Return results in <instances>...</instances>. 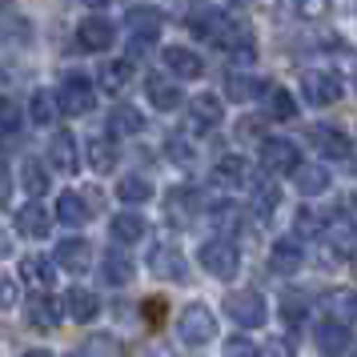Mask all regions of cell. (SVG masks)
I'll return each instance as SVG.
<instances>
[{
    "label": "cell",
    "instance_id": "6da1fadb",
    "mask_svg": "<svg viewBox=\"0 0 357 357\" xmlns=\"http://www.w3.org/2000/svg\"><path fill=\"white\" fill-rule=\"evenodd\" d=\"M52 97H56V109L65 116H89L97 109V93H93V81L84 73H65V81Z\"/></svg>",
    "mask_w": 357,
    "mask_h": 357
},
{
    "label": "cell",
    "instance_id": "7a4b0ae2",
    "mask_svg": "<svg viewBox=\"0 0 357 357\" xmlns=\"http://www.w3.org/2000/svg\"><path fill=\"white\" fill-rule=\"evenodd\" d=\"M197 261H201L205 273L221 277V281L237 277V269H241V253H237V245L229 241V237H209V241H201Z\"/></svg>",
    "mask_w": 357,
    "mask_h": 357
},
{
    "label": "cell",
    "instance_id": "3957f363",
    "mask_svg": "<svg viewBox=\"0 0 357 357\" xmlns=\"http://www.w3.org/2000/svg\"><path fill=\"white\" fill-rule=\"evenodd\" d=\"M177 333L185 345H209L217 337V317H213V309L205 301H193V305L181 309L177 317Z\"/></svg>",
    "mask_w": 357,
    "mask_h": 357
},
{
    "label": "cell",
    "instance_id": "277c9868",
    "mask_svg": "<svg viewBox=\"0 0 357 357\" xmlns=\"http://www.w3.org/2000/svg\"><path fill=\"white\" fill-rule=\"evenodd\" d=\"M225 313L233 317V325H241V329H261L265 317H269V305H265V297L257 289H233L225 297Z\"/></svg>",
    "mask_w": 357,
    "mask_h": 357
},
{
    "label": "cell",
    "instance_id": "5b68a950",
    "mask_svg": "<svg viewBox=\"0 0 357 357\" xmlns=\"http://www.w3.org/2000/svg\"><path fill=\"white\" fill-rule=\"evenodd\" d=\"M301 97H305L309 105L325 109V105H337V100L345 97V93H341V81L333 77V73L309 68V73H301Z\"/></svg>",
    "mask_w": 357,
    "mask_h": 357
},
{
    "label": "cell",
    "instance_id": "8992f818",
    "mask_svg": "<svg viewBox=\"0 0 357 357\" xmlns=\"http://www.w3.org/2000/svg\"><path fill=\"white\" fill-rule=\"evenodd\" d=\"M149 269L161 277V281H185V277H189V265L181 257V249L169 245V241H157L149 249Z\"/></svg>",
    "mask_w": 357,
    "mask_h": 357
},
{
    "label": "cell",
    "instance_id": "52a82bcc",
    "mask_svg": "<svg viewBox=\"0 0 357 357\" xmlns=\"http://www.w3.org/2000/svg\"><path fill=\"white\" fill-rule=\"evenodd\" d=\"M261 165H265L269 173H293V169L301 165V153H297V145L285 141V137H265V141H261Z\"/></svg>",
    "mask_w": 357,
    "mask_h": 357
},
{
    "label": "cell",
    "instance_id": "ba28073f",
    "mask_svg": "<svg viewBox=\"0 0 357 357\" xmlns=\"http://www.w3.org/2000/svg\"><path fill=\"white\" fill-rule=\"evenodd\" d=\"M225 121V105H221V97H213V93H197L193 100H189V129L193 132H209L217 129Z\"/></svg>",
    "mask_w": 357,
    "mask_h": 357
},
{
    "label": "cell",
    "instance_id": "9c48e42d",
    "mask_svg": "<svg viewBox=\"0 0 357 357\" xmlns=\"http://www.w3.org/2000/svg\"><path fill=\"white\" fill-rule=\"evenodd\" d=\"M13 225H17L20 237H29V241H45V237H49V229H52V217L45 213L40 201H29V205H20V209H17Z\"/></svg>",
    "mask_w": 357,
    "mask_h": 357
},
{
    "label": "cell",
    "instance_id": "30bf717a",
    "mask_svg": "<svg viewBox=\"0 0 357 357\" xmlns=\"http://www.w3.org/2000/svg\"><path fill=\"white\" fill-rule=\"evenodd\" d=\"M20 285H29L33 293H49L52 285H56V265L45 261L40 253L20 257Z\"/></svg>",
    "mask_w": 357,
    "mask_h": 357
},
{
    "label": "cell",
    "instance_id": "8fae6325",
    "mask_svg": "<svg viewBox=\"0 0 357 357\" xmlns=\"http://www.w3.org/2000/svg\"><path fill=\"white\" fill-rule=\"evenodd\" d=\"M313 341H317V349H321L325 357H341L349 345H354V333H349V325L325 317V321L313 325Z\"/></svg>",
    "mask_w": 357,
    "mask_h": 357
},
{
    "label": "cell",
    "instance_id": "7c38bea8",
    "mask_svg": "<svg viewBox=\"0 0 357 357\" xmlns=\"http://www.w3.org/2000/svg\"><path fill=\"white\" fill-rule=\"evenodd\" d=\"M65 313H68V321H77V325L97 321L100 317V297L93 289H84V285H73V289L65 293Z\"/></svg>",
    "mask_w": 357,
    "mask_h": 357
},
{
    "label": "cell",
    "instance_id": "4fadbf2b",
    "mask_svg": "<svg viewBox=\"0 0 357 357\" xmlns=\"http://www.w3.org/2000/svg\"><path fill=\"white\" fill-rule=\"evenodd\" d=\"M165 68H169L177 81H197V77H205V61H201L193 49H185V45H169V49H165Z\"/></svg>",
    "mask_w": 357,
    "mask_h": 357
},
{
    "label": "cell",
    "instance_id": "5bb4252c",
    "mask_svg": "<svg viewBox=\"0 0 357 357\" xmlns=\"http://www.w3.org/2000/svg\"><path fill=\"white\" fill-rule=\"evenodd\" d=\"M113 40H116V33H113V24H109V20L89 17L84 24H77V49H81V52H105Z\"/></svg>",
    "mask_w": 357,
    "mask_h": 357
},
{
    "label": "cell",
    "instance_id": "9a60e30c",
    "mask_svg": "<svg viewBox=\"0 0 357 357\" xmlns=\"http://www.w3.org/2000/svg\"><path fill=\"white\" fill-rule=\"evenodd\" d=\"M125 24L137 33V40H141V36L153 40V36L165 29V8H157V4H132L129 13H125Z\"/></svg>",
    "mask_w": 357,
    "mask_h": 357
},
{
    "label": "cell",
    "instance_id": "2e32d148",
    "mask_svg": "<svg viewBox=\"0 0 357 357\" xmlns=\"http://www.w3.org/2000/svg\"><path fill=\"white\" fill-rule=\"evenodd\" d=\"M309 141L321 149V157H333V161H345V157L354 153L349 137L341 129H333V125H313V129H309Z\"/></svg>",
    "mask_w": 357,
    "mask_h": 357
},
{
    "label": "cell",
    "instance_id": "e0dca14e",
    "mask_svg": "<svg viewBox=\"0 0 357 357\" xmlns=\"http://www.w3.org/2000/svg\"><path fill=\"white\" fill-rule=\"evenodd\" d=\"M301 265H305V253H301V245L293 241V237H281V241H273V249H269V269H273V273L293 277Z\"/></svg>",
    "mask_w": 357,
    "mask_h": 357
},
{
    "label": "cell",
    "instance_id": "ac0fdd59",
    "mask_svg": "<svg viewBox=\"0 0 357 357\" xmlns=\"http://www.w3.org/2000/svg\"><path fill=\"white\" fill-rule=\"evenodd\" d=\"M56 265L68 269V273H84L89 265H93V245L84 241V237H68V241L56 245Z\"/></svg>",
    "mask_w": 357,
    "mask_h": 357
},
{
    "label": "cell",
    "instance_id": "d6986e66",
    "mask_svg": "<svg viewBox=\"0 0 357 357\" xmlns=\"http://www.w3.org/2000/svg\"><path fill=\"white\" fill-rule=\"evenodd\" d=\"M145 93H149V105L161 109V113H173V109L181 105L177 81H169V77H161V73H149L145 77Z\"/></svg>",
    "mask_w": 357,
    "mask_h": 357
},
{
    "label": "cell",
    "instance_id": "ffe728a7",
    "mask_svg": "<svg viewBox=\"0 0 357 357\" xmlns=\"http://www.w3.org/2000/svg\"><path fill=\"white\" fill-rule=\"evenodd\" d=\"M289 177H293V185H297V193L301 197H321L325 189H329V169H325V165L301 161Z\"/></svg>",
    "mask_w": 357,
    "mask_h": 357
},
{
    "label": "cell",
    "instance_id": "44dd1931",
    "mask_svg": "<svg viewBox=\"0 0 357 357\" xmlns=\"http://www.w3.org/2000/svg\"><path fill=\"white\" fill-rule=\"evenodd\" d=\"M49 165L56 169V173H77L81 153H77L73 132H52V141H49Z\"/></svg>",
    "mask_w": 357,
    "mask_h": 357
},
{
    "label": "cell",
    "instance_id": "7402d4cb",
    "mask_svg": "<svg viewBox=\"0 0 357 357\" xmlns=\"http://www.w3.org/2000/svg\"><path fill=\"white\" fill-rule=\"evenodd\" d=\"M189 29H193V36L213 40V45H225L229 33H233L229 17H221V13H193V17H189Z\"/></svg>",
    "mask_w": 357,
    "mask_h": 357
},
{
    "label": "cell",
    "instance_id": "603a6c76",
    "mask_svg": "<svg viewBox=\"0 0 357 357\" xmlns=\"http://www.w3.org/2000/svg\"><path fill=\"white\" fill-rule=\"evenodd\" d=\"M24 313H29V325H33V329H45V333L61 325V309H56V301H52L49 293H33L29 305H24Z\"/></svg>",
    "mask_w": 357,
    "mask_h": 357
},
{
    "label": "cell",
    "instance_id": "cb8c5ba5",
    "mask_svg": "<svg viewBox=\"0 0 357 357\" xmlns=\"http://www.w3.org/2000/svg\"><path fill=\"white\" fill-rule=\"evenodd\" d=\"M132 273H137V265H132L129 253H121V249L105 253V261H100V277H105V285L121 289V285H129L132 281Z\"/></svg>",
    "mask_w": 357,
    "mask_h": 357
},
{
    "label": "cell",
    "instance_id": "d4e9b609",
    "mask_svg": "<svg viewBox=\"0 0 357 357\" xmlns=\"http://www.w3.org/2000/svg\"><path fill=\"white\" fill-rule=\"evenodd\" d=\"M109 237L116 245H137L145 237V217L141 213H116V217H109Z\"/></svg>",
    "mask_w": 357,
    "mask_h": 357
},
{
    "label": "cell",
    "instance_id": "484cf974",
    "mask_svg": "<svg viewBox=\"0 0 357 357\" xmlns=\"http://www.w3.org/2000/svg\"><path fill=\"white\" fill-rule=\"evenodd\" d=\"M265 89H269V84L257 81V77H249V73H229L225 77V93H229V100H237V105H245V100H253V97H265Z\"/></svg>",
    "mask_w": 357,
    "mask_h": 357
},
{
    "label": "cell",
    "instance_id": "4316f807",
    "mask_svg": "<svg viewBox=\"0 0 357 357\" xmlns=\"http://www.w3.org/2000/svg\"><path fill=\"white\" fill-rule=\"evenodd\" d=\"M209 177H213V185H229V189H237V185H245V177H249V165H245L241 157H217Z\"/></svg>",
    "mask_w": 357,
    "mask_h": 357
},
{
    "label": "cell",
    "instance_id": "83f0119b",
    "mask_svg": "<svg viewBox=\"0 0 357 357\" xmlns=\"http://www.w3.org/2000/svg\"><path fill=\"white\" fill-rule=\"evenodd\" d=\"M56 221L61 225H73V229L89 225V201L81 193H61V201H56Z\"/></svg>",
    "mask_w": 357,
    "mask_h": 357
},
{
    "label": "cell",
    "instance_id": "f1b7e54d",
    "mask_svg": "<svg viewBox=\"0 0 357 357\" xmlns=\"http://www.w3.org/2000/svg\"><path fill=\"white\" fill-rule=\"evenodd\" d=\"M325 309H329V321H341V325L357 321V293L354 289L325 293Z\"/></svg>",
    "mask_w": 357,
    "mask_h": 357
},
{
    "label": "cell",
    "instance_id": "f546056e",
    "mask_svg": "<svg viewBox=\"0 0 357 357\" xmlns=\"http://www.w3.org/2000/svg\"><path fill=\"white\" fill-rule=\"evenodd\" d=\"M141 129H145L141 109H132V105H116L113 113H109V132H113V137H137Z\"/></svg>",
    "mask_w": 357,
    "mask_h": 357
},
{
    "label": "cell",
    "instance_id": "4dcf8cb0",
    "mask_svg": "<svg viewBox=\"0 0 357 357\" xmlns=\"http://www.w3.org/2000/svg\"><path fill=\"white\" fill-rule=\"evenodd\" d=\"M20 185H24V193H33V197H40L49 189V169H45L40 157H24L20 161Z\"/></svg>",
    "mask_w": 357,
    "mask_h": 357
},
{
    "label": "cell",
    "instance_id": "1f68e13d",
    "mask_svg": "<svg viewBox=\"0 0 357 357\" xmlns=\"http://www.w3.org/2000/svg\"><path fill=\"white\" fill-rule=\"evenodd\" d=\"M84 157H89V169H93V173H109V169L116 165V157H121V153H116L113 141L97 137V141H89V145H84Z\"/></svg>",
    "mask_w": 357,
    "mask_h": 357
},
{
    "label": "cell",
    "instance_id": "d6a6232c",
    "mask_svg": "<svg viewBox=\"0 0 357 357\" xmlns=\"http://www.w3.org/2000/svg\"><path fill=\"white\" fill-rule=\"evenodd\" d=\"M116 197H121L125 205H145L149 197H153V185H149V177H141V173H129V177L116 181Z\"/></svg>",
    "mask_w": 357,
    "mask_h": 357
},
{
    "label": "cell",
    "instance_id": "836d02e7",
    "mask_svg": "<svg viewBox=\"0 0 357 357\" xmlns=\"http://www.w3.org/2000/svg\"><path fill=\"white\" fill-rule=\"evenodd\" d=\"M265 109H269V116L273 121H293L297 116V100H293V93H285V89H265Z\"/></svg>",
    "mask_w": 357,
    "mask_h": 357
},
{
    "label": "cell",
    "instance_id": "e575fe53",
    "mask_svg": "<svg viewBox=\"0 0 357 357\" xmlns=\"http://www.w3.org/2000/svg\"><path fill=\"white\" fill-rule=\"evenodd\" d=\"M29 116H33V125H56V116H61L56 97H52V93H45V89H36L33 100H29Z\"/></svg>",
    "mask_w": 357,
    "mask_h": 357
},
{
    "label": "cell",
    "instance_id": "d590c367",
    "mask_svg": "<svg viewBox=\"0 0 357 357\" xmlns=\"http://www.w3.org/2000/svg\"><path fill=\"white\" fill-rule=\"evenodd\" d=\"M132 77V61H109V65L100 68V84L109 89V93H121Z\"/></svg>",
    "mask_w": 357,
    "mask_h": 357
},
{
    "label": "cell",
    "instance_id": "8d00e7d4",
    "mask_svg": "<svg viewBox=\"0 0 357 357\" xmlns=\"http://www.w3.org/2000/svg\"><path fill=\"white\" fill-rule=\"evenodd\" d=\"M277 209V189L273 185H261L257 193H253V201H249V213L257 217V221H269Z\"/></svg>",
    "mask_w": 357,
    "mask_h": 357
},
{
    "label": "cell",
    "instance_id": "74e56055",
    "mask_svg": "<svg viewBox=\"0 0 357 357\" xmlns=\"http://www.w3.org/2000/svg\"><path fill=\"white\" fill-rule=\"evenodd\" d=\"M193 209H197V193H189V189H177L169 197V217H177V225H189Z\"/></svg>",
    "mask_w": 357,
    "mask_h": 357
},
{
    "label": "cell",
    "instance_id": "f35d334b",
    "mask_svg": "<svg viewBox=\"0 0 357 357\" xmlns=\"http://www.w3.org/2000/svg\"><path fill=\"white\" fill-rule=\"evenodd\" d=\"M20 132V109L13 105V97H0V141H13Z\"/></svg>",
    "mask_w": 357,
    "mask_h": 357
},
{
    "label": "cell",
    "instance_id": "ab89813d",
    "mask_svg": "<svg viewBox=\"0 0 357 357\" xmlns=\"http://www.w3.org/2000/svg\"><path fill=\"white\" fill-rule=\"evenodd\" d=\"M81 354L84 357H121V341L109 337V333H97V337H89V345Z\"/></svg>",
    "mask_w": 357,
    "mask_h": 357
},
{
    "label": "cell",
    "instance_id": "60d3db41",
    "mask_svg": "<svg viewBox=\"0 0 357 357\" xmlns=\"http://www.w3.org/2000/svg\"><path fill=\"white\" fill-rule=\"evenodd\" d=\"M305 313H309L305 297H297V293H285V297H281V317H285L289 325H301L305 321Z\"/></svg>",
    "mask_w": 357,
    "mask_h": 357
},
{
    "label": "cell",
    "instance_id": "b9f144b4",
    "mask_svg": "<svg viewBox=\"0 0 357 357\" xmlns=\"http://www.w3.org/2000/svg\"><path fill=\"white\" fill-rule=\"evenodd\" d=\"M293 233H297V237H317V233H321V221H317V213L297 209V217H293Z\"/></svg>",
    "mask_w": 357,
    "mask_h": 357
},
{
    "label": "cell",
    "instance_id": "7bdbcfd3",
    "mask_svg": "<svg viewBox=\"0 0 357 357\" xmlns=\"http://www.w3.org/2000/svg\"><path fill=\"white\" fill-rule=\"evenodd\" d=\"M329 4H333V0H293V8L305 20H325L329 17Z\"/></svg>",
    "mask_w": 357,
    "mask_h": 357
},
{
    "label": "cell",
    "instance_id": "ee69618b",
    "mask_svg": "<svg viewBox=\"0 0 357 357\" xmlns=\"http://www.w3.org/2000/svg\"><path fill=\"white\" fill-rule=\"evenodd\" d=\"M225 357H261V345H253L249 337H229L225 341Z\"/></svg>",
    "mask_w": 357,
    "mask_h": 357
},
{
    "label": "cell",
    "instance_id": "f6af8a7d",
    "mask_svg": "<svg viewBox=\"0 0 357 357\" xmlns=\"http://www.w3.org/2000/svg\"><path fill=\"white\" fill-rule=\"evenodd\" d=\"M17 297H20V289L13 285V277L0 273V313H8V309L17 305Z\"/></svg>",
    "mask_w": 357,
    "mask_h": 357
},
{
    "label": "cell",
    "instance_id": "bcb514c9",
    "mask_svg": "<svg viewBox=\"0 0 357 357\" xmlns=\"http://www.w3.org/2000/svg\"><path fill=\"white\" fill-rule=\"evenodd\" d=\"M261 357H297V354H293L289 337H269V345L261 349Z\"/></svg>",
    "mask_w": 357,
    "mask_h": 357
},
{
    "label": "cell",
    "instance_id": "7dc6e473",
    "mask_svg": "<svg viewBox=\"0 0 357 357\" xmlns=\"http://www.w3.org/2000/svg\"><path fill=\"white\" fill-rule=\"evenodd\" d=\"M169 157H173L177 165H193V149L185 145L181 137H169Z\"/></svg>",
    "mask_w": 357,
    "mask_h": 357
},
{
    "label": "cell",
    "instance_id": "c3c4849f",
    "mask_svg": "<svg viewBox=\"0 0 357 357\" xmlns=\"http://www.w3.org/2000/svg\"><path fill=\"white\" fill-rule=\"evenodd\" d=\"M8 201H13V169L0 161V209H4Z\"/></svg>",
    "mask_w": 357,
    "mask_h": 357
},
{
    "label": "cell",
    "instance_id": "681fc988",
    "mask_svg": "<svg viewBox=\"0 0 357 357\" xmlns=\"http://www.w3.org/2000/svg\"><path fill=\"white\" fill-rule=\"evenodd\" d=\"M145 313H149V325H157V321H161V313H165V301H161V297L145 301Z\"/></svg>",
    "mask_w": 357,
    "mask_h": 357
},
{
    "label": "cell",
    "instance_id": "f907efd6",
    "mask_svg": "<svg viewBox=\"0 0 357 357\" xmlns=\"http://www.w3.org/2000/svg\"><path fill=\"white\" fill-rule=\"evenodd\" d=\"M24 357H52V354H49V349H29Z\"/></svg>",
    "mask_w": 357,
    "mask_h": 357
},
{
    "label": "cell",
    "instance_id": "816d5d0a",
    "mask_svg": "<svg viewBox=\"0 0 357 357\" xmlns=\"http://www.w3.org/2000/svg\"><path fill=\"white\" fill-rule=\"evenodd\" d=\"M84 4H89V8H105V4H109V0H84Z\"/></svg>",
    "mask_w": 357,
    "mask_h": 357
},
{
    "label": "cell",
    "instance_id": "f5cc1de1",
    "mask_svg": "<svg viewBox=\"0 0 357 357\" xmlns=\"http://www.w3.org/2000/svg\"><path fill=\"white\" fill-rule=\"evenodd\" d=\"M68 357H84V354H81V349H73V354H68Z\"/></svg>",
    "mask_w": 357,
    "mask_h": 357
},
{
    "label": "cell",
    "instance_id": "db71d44e",
    "mask_svg": "<svg viewBox=\"0 0 357 357\" xmlns=\"http://www.w3.org/2000/svg\"><path fill=\"white\" fill-rule=\"evenodd\" d=\"M0 4H4V0H0Z\"/></svg>",
    "mask_w": 357,
    "mask_h": 357
}]
</instances>
